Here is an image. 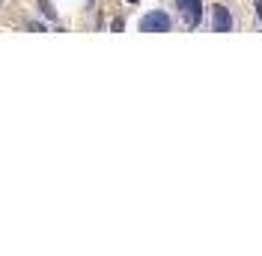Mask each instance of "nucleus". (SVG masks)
Segmentation results:
<instances>
[{"instance_id": "f257e3e1", "label": "nucleus", "mask_w": 262, "mask_h": 256, "mask_svg": "<svg viewBox=\"0 0 262 256\" xmlns=\"http://www.w3.org/2000/svg\"><path fill=\"white\" fill-rule=\"evenodd\" d=\"M170 27H173V21L161 9H155V12H149V15L140 18V30L143 33H164V30H170Z\"/></svg>"}, {"instance_id": "f03ea898", "label": "nucleus", "mask_w": 262, "mask_h": 256, "mask_svg": "<svg viewBox=\"0 0 262 256\" xmlns=\"http://www.w3.org/2000/svg\"><path fill=\"white\" fill-rule=\"evenodd\" d=\"M176 6H179V12H182L188 27H196L200 24V18H203V3L200 0H176Z\"/></svg>"}, {"instance_id": "7ed1b4c3", "label": "nucleus", "mask_w": 262, "mask_h": 256, "mask_svg": "<svg viewBox=\"0 0 262 256\" xmlns=\"http://www.w3.org/2000/svg\"><path fill=\"white\" fill-rule=\"evenodd\" d=\"M214 30L217 33L232 30V15H229L227 6H214Z\"/></svg>"}, {"instance_id": "20e7f679", "label": "nucleus", "mask_w": 262, "mask_h": 256, "mask_svg": "<svg viewBox=\"0 0 262 256\" xmlns=\"http://www.w3.org/2000/svg\"><path fill=\"white\" fill-rule=\"evenodd\" d=\"M39 9H42V12H45V15L51 18V21H54V18H57V12H54V9H51V3H48V0H39Z\"/></svg>"}, {"instance_id": "39448f33", "label": "nucleus", "mask_w": 262, "mask_h": 256, "mask_svg": "<svg viewBox=\"0 0 262 256\" xmlns=\"http://www.w3.org/2000/svg\"><path fill=\"white\" fill-rule=\"evenodd\" d=\"M256 15H259V21H262V0H256Z\"/></svg>"}, {"instance_id": "423d86ee", "label": "nucleus", "mask_w": 262, "mask_h": 256, "mask_svg": "<svg viewBox=\"0 0 262 256\" xmlns=\"http://www.w3.org/2000/svg\"><path fill=\"white\" fill-rule=\"evenodd\" d=\"M131 3H134V0H131Z\"/></svg>"}]
</instances>
